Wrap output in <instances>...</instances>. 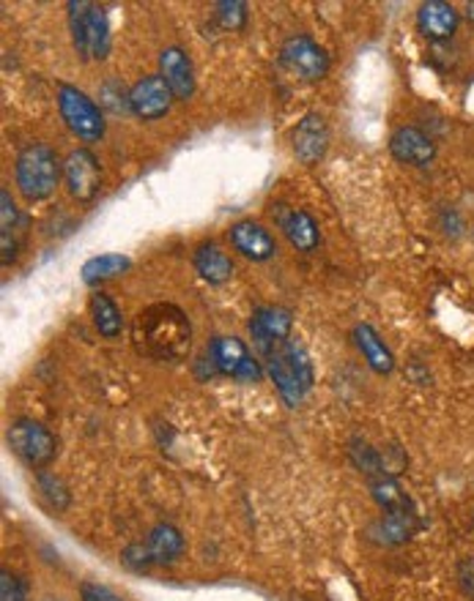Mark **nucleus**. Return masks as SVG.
<instances>
[{"label":"nucleus","instance_id":"f257e3e1","mask_svg":"<svg viewBox=\"0 0 474 601\" xmlns=\"http://www.w3.org/2000/svg\"><path fill=\"white\" fill-rule=\"evenodd\" d=\"M134 342L145 356L159 361L185 359L192 342V328L185 312L174 304H154L134 321Z\"/></svg>","mask_w":474,"mask_h":601},{"label":"nucleus","instance_id":"f03ea898","mask_svg":"<svg viewBox=\"0 0 474 601\" xmlns=\"http://www.w3.org/2000/svg\"><path fill=\"white\" fill-rule=\"evenodd\" d=\"M266 370L269 377H272L274 388L283 397V402L288 408H299L305 394L312 388V361L307 356V350L301 348V342H296L294 337L288 342H283L280 348H274L272 353L266 356Z\"/></svg>","mask_w":474,"mask_h":601},{"label":"nucleus","instance_id":"7ed1b4c3","mask_svg":"<svg viewBox=\"0 0 474 601\" xmlns=\"http://www.w3.org/2000/svg\"><path fill=\"white\" fill-rule=\"evenodd\" d=\"M61 176L63 167L50 145L31 143L20 151L17 165H14V178H17V189L28 203H42V200L52 197Z\"/></svg>","mask_w":474,"mask_h":601},{"label":"nucleus","instance_id":"20e7f679","mask_svg":"<svg viewBox=\"0 0 474 601\" xmlns=\"http://www.w3.org/2000/svg\"><path fill=\"white\" fill-rule=\"evenodd\" d=\"M67 9L72 45L78 56L83 61H105L110 52V25H107L105 9L88 3V0H72Z\"/></svg>","mask_w":474,"mask_h":601},{"label":"nucleus","instance_id":"39448f33","mask_svg":"<svg viewBox=\"0 0 474 601\" xmlns=\"http://www.w3.org/2000/svg\"><path fill=\"white\" fill-rule=\"evenodd\" d=\"M56 99L63 123L74 137H80L83 143H96V140L105 137V116H102L99 105L88 94H83L78 85L61 83Z\"/></svg>","mask_w":474,"mask_h":601},{"label":"nucleus","instance_id":"423d86ee","mask_svg":"<svg viewBox=\"0 0 474 601\" xmlns=\"http://www.w3.org/2000/svg\"><path fill=\"white\" fill-rule=\"evenodd\" d=\"M7 441L12 446V452L34 470H45L58 454V437L45 424H39L34 419L14 421L9 426Z\"/></svg>","mask_w":474,"mask_h":601},{"label":"nucleus","instance_id":"0eeeda50","mask_svg":"<svg viewBox=\"0 0 474 601\" xmlns=\"http://www.w3.org/2000/svg\"><path fill=\"white\" fill-rule=\"evenodd\" d=\"M209 364L214 372L225 377H234L239 383H261L263 366L256 356L250 353L239 337H214L209 342Z\"/></svg>","mask_w":474,"mask_h":601},{"label":"nucleus","instance_id":"6e6552de","mask_svg":"<svg viewBox=\"0 0 474 601\" xmlns=\"http://www.w3.org/2000/svg\"><path fill=\"white\" fill-rule=\"evenodd\" d=\"M280 61H283V67L291 74H296L305 83H319V80H324L330 74V56H327V50L319 41H312L305 34L288 36L283 41Z\"/></svg>","mask_w":474,"mask_h":601},{"label":"nucleus","instance_id":"1a4fd4ad","mask_svg":"<svg viewBox=\"0 0 474 601\" xmlns=\"http://www.w3.org/2000/svg\"><path fill=\"white\" fill-rule=\"evenodd\" d=\"M291 328H294V315L285 306H261L252 312L250 317V337L258 353L266 359L274 348L291 339Z\"/></svg>","mask_w":474,"mask_h":601},{"label":"nucleus","instance_id":"9d476101","mask_svg":"<svg viewBox=\"0 0 474 601\" xmlns=\"http://www.w3.org/2000/svg\"><path fill=\"white\" fill-rule=\"evenodd\" d=\"M63 181L69 194L80 203H91L102 189V167L99 159L88 148H78L63 161Z\"/></svg>","mask_w":474,"mask_h":601},{"label":"nucleus","instance_id":"9b49d317","mask_svg":"<svg viewBox=\"0 0 474 601\" xmlns=\"http://www.w3.org/2000/svg\"><path fill=\"white\" fill-rule=\"evenodd\" d=\"M174 101V91L168 88V83L159 74H149V77L138 80L129 91V110L140 121H156V118L168 116Z\"/></svg>","mask_w":474,"mask_h":601},{"label":"nucleus","instance_id":"f8f14e48","mask_svg":"<svg viewBox=\"0 0 474 601\" xmlns=\"http://www.w3.org/2000/svg\"><path fill=\"white\" fill-rule=\"evenodd\" d=\"M291 148L294 156L305 167L319 165L330 151V127H327L324 116L319 112H307L299 123H296L294 134H291Z\"/></svg>","mask_w":474,"mask_h":601},{"label":"nucleus","instance_id":"ddd939ff","mask_svg":"<svg viewBox=\"0 0 474 601\" xmlns=\"http://www.w3.org/2000/svg\"><path fill=\"white\" fill-rule=\"evenodd\" d=\"M458 25H461V14H458V9L452 3L428 0V3L419 7L417 28L434 45H447L458 34Z\"/></svg>","mask_w":474,"mask_h":601},{"label":"nucleus","instance_id":"4468645a","mask_svg":"<svg viewBox=\"0 0 474 601\" xmlns=\"http://www.w3.org/2000/svg\"><path fill=\"white\" fill-rule=\"evenodd\" d=\"M272 216L294 249H299V252H312V249L319 247L321 230L307 211L291 208V205H274Z\"/></svg>","mask_w":474,"mask_h":601},{"label":"nucleus","instance_id":"2eb2a0df","mask_svg":"<svg viewBox=\"0 0 474 601\" xmlns=\"http://www.w3.org/2000/svg\"><path fill=\"white\" fill-rule=\"evenodd\" d=\"M390 151L408 167H430L436 159V143L417 127H398L390 137Z\"/></svg>","mask_w":474,"mask_h":601},{"label":"nucleus","instance_id":"dca6fc26","mask_svg":"<svg viewBox=\"0 0 474 601\" xmlns=\"http://www.w3.org/2000/svg\"><path fill=\"white\" fill-rule=\"evenodd\" d=\"M228 238L236 252L241 257L252 260V263H266V260H272L277 254V243H274L272 232L258 225V221H236L228 230Z\"/></svg>","mask_w":474,"mask_h":601},{"label":"nucleus","instance_id":"f3484780","mask_svg":"<svg viewBox=\"0 0 474 601\" xmlns=\"http://www.w3.org/2000/svg\"><path fill=\"white\" fill-rule=\"evenodd\" d=\"M159 77L168 83L174 96L179 101L192 99L195 94V69H192L190 52L185 47H168L159 56Z\"/></svg>","mask_w":474,"mask_h":601},{"label":"nucleus","instance_id":"a211bd4d","mask_svg":"<svg viewBox=\"0 0 474 601\" xmlns=\"http://www.w3.org/2000/svg\"><path fill=\"white\" fill-rule=\"evenodd\" d=\"M352 337L357 350L363 353L365 364H368L376 375H390V372L395 370V356H392V350L387 348V342L379 337V332H376L374 326L359 323V326L354 328Z\"/></svg>","mask_w":474,"mask_h":601},{"label":"nucleus","instance_id":"6ab92c4d","mask_svg":"<svg viewBox=\"0 0 474 601\" xmlns=\"http://www.w3.org/2000/svg\"><path fill=\"white\" fill-rule=\"evenodd\" d=\"M145 550H149L151 561H154L156 566H170V563L179 561L181 552H185V536H181V530L176 528V525L159 522L149 530V536H145Z\"/></svg>","mask_w":474,"mask_h":601},{"label":"nucleus","instance_id":"aec40b11","mask_svg":"<svg viewBox=\"0 0 474 601\" xmlns=\"http://www.w3.org/2000/svg\"><path fill=\"white\" fill-rule=\"evenodd\" d=\"M192 265H195L198 276L209 285H225V281L234 276V260L223 252V247H217L214 241L201 243L192 254Z\"/></svg>","mask_w":474,"mask_h":601},{"label":"nucleus","instance_id":"412c9836","mask_svg":"<svg viewBox=\"0 0 474 601\" xmlns=\"http://www.w3.org/2000/svg\"><path fill=\"white\" fill-rule=\"evenodd\" d=\"M419 522L414 508H403V512H384L379 522L374 525V536H379L381 544H406L414 533H417Z\"/></svg>","mask_w":474,"mask_h":601},{"label":"nucleus","instance_id":"4be33fe9","mask_svg":"<svg viewBox=\"0 0 474 601\" xmlns=\"http://www.w3.org/2000/svg\"><path fill=\"white\" fill-rule=\"evenodd\" d=\"M17 230H20V211L14 205L9 189H0V260L3 265L14 263L17 260Z\"/></svg>","mask_w":474,"mask_h":601},{"label":"nucleus","instance_id":"5701e85b","mask_svg":"<svg viewBox=\"0 0 474 601\" xmlns=\"http://www.w3.org/2000/svg\"><path fill=\"white\" fill-rule=\"evenodd\" d=\"M91 317H94L96 332H99L105 339H116L118 334H121L123 328L121 310H118L116 301H112L110 296H105V292L91 296Z\"/></svg>","mask_w":474,"mask_h":601},{"label":"nucleus","instance_id":"b1692460","mask_svg":"<svg viewBox=\"0 0 474 601\" xmlns=\"http://www.w3.org/2000/svg\"><path fill=\"white\" fill-rule=\"evenodd\" d=\"M129 265H132V260H129L127 254H96V257H91L88 263L83 265L80 274H83L85 285H99V281L121 276Z\"/></svg>","mask_w":474,"mask_h":601},{"label":"nucleus","instance_id":"393cba45","mask_svg":"<svg viewBox=\"0 0 474 601\" xmlns=\"http://www.w3.org/2000/svg\"><path fill=\"white\" fill-rule=\"evenodd\" d=\"M370 492H374V501L379 503L384 512H403V508H414L412 501H408L406 492L401 490L392 476H379V479H370Z\"/></svg>","mask_w":474,"mask_h":601},{"label":"nucleus","instance_id":"a878e982","mask_svg":"<svg viewBox=\"0 0 474 601\" xmlns=\"http://www.w3.org/2000/svg\"><path fill=\"white\" fill-rule=\"evenodd\" d=\"M36 486H39L45 501H50V506L56 508V512H63V508L69 506V490L58 476L47 473V470H39V476H36Z\"/></svg>","mask_w":474,"mask_h":601},{"label":"nucleus","instance_id":"bb28decb","mask_svg":"<svg viewBox=\"0 0 474 601\" xmlns=\"http://www.w3.org/2000/svg\"><path fill=\"white\" fill-rule=\"evenodd\" d=\"M214 14L225 31H241L247 25V3L241 0H220L214 3Z\"/></svg>","mask_w":474,"mask_h":601},{"label":"nucleus","instance_id":"cd10ccee","mask_svg":"<svg viewBox=\"0 0 474 601\" xmlns=\"http://www.w3.org/2000/svg\"><path fill=\"white\" fill-rule=\"evenodd\" d=\"M0 601H28L23 579L9 572V568L0 572Z\"/></svg>","mask_w":474,"mask_h":601},{"label":"nucleus","instance_id":"c85d7f7f","mask_svg":"<svg viewBox=\"0 0 474 601\" xmlns=\"http://www.w3.org/2000/svg\"><path fill=\"white\" fill-rule=\"evenodd\" d=\"M121 561L123 566L132 568V572H145L149 566H154L149 550H145V541H134V544H129L127 550L121 552Z\"/></svg>","mask_w":474,"mask_h":601},{"label":"nucleus","instance_id":"c756f323","mask_svg":"<svg viewBox=\"0 0 474 601\" xmlns=\"http://www.w3.org/2000/svg\"><path fill=\"white\" fill-rule=\"evenodd\" d=\"M80 601H123L116 590L99 582H83L80 585Z\"/></svg>","mask_w":474,"mask_h":601},{"label":"nucleus","instance_id":"7c9ffc66","mask_svg":"<svg viewBox=\"0 0 474 601\" xmlns=\"http://www.w3.org/2000/svg\"><path fill=\"white\" fill-rule=\"evenodd\" d=\"M458 582H461L463 593L474 599V557H463L458 566Z\"/></svg>","mask_w":474,"mask_h":601},{"label":"nucleus","instance_id":"2f4dec72","mask_svg":"<svg viewBox=\"0 0 474 601\" xmlns=\"http://www.w3.org/2000/svg\"><path fill=\"white\" fill-rule=\"evenodd\" d=\"M466 20L474 25V0L472 3H466Z\"/></svg>","mask_w":474,"mask_h":601},{"label":"nucleus","instance_id":"473e14b6","mask_svg":"<svg viewBox=\"0 0 474 601\" xmlns=\"http://www.w3.org/2000/svg\"><path fill=\"white\" fill-rule=\"evenodd\" d=\"M45 601H61V599H45Z\"/></svg>","mask_w":474,"mask_h":601}]
</instances>
